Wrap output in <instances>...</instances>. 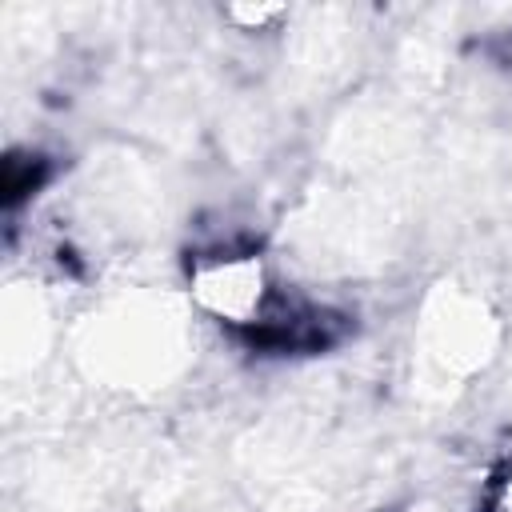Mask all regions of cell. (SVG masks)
<instances>
[{"mask_svg": "<svg viewBox=\"0 0 512 512\" xmlns=\"http://www.w3.org/2000/svg\"><path fill=\"white\" fill-rule=\"evenodd\" d=\"M192 296L220 320L244 328L248 336L260 332L276 312L280 300L272 292L268 268L256 252H240V248H220V252H204L192 264Z\"/></svg>", "mask_w": 512, "mask_h": 512, "instance_id": "cell-1", "label": "cell"}]
</instances>
